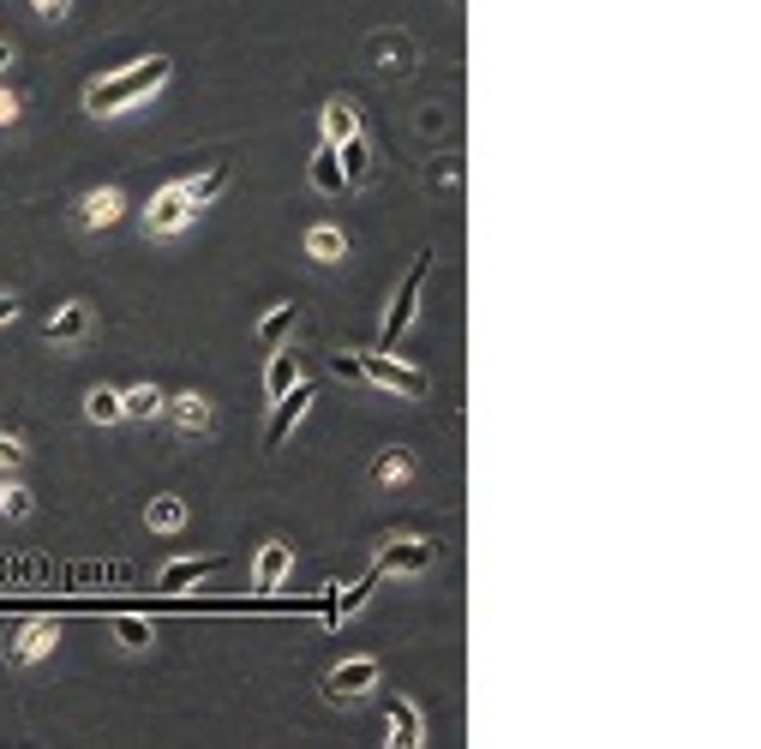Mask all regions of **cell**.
<instances>
[{"instance_id":"6da1fadb","label":"cell","mask_w":761,"mask_h":749,"mask_svg":"<svg viewBox=\"0 0 761 749\" xmlns=\"http://www.w3.org/2000/svg\"><path fill=\"white\" fill-rule=\"evenodd\" d=\"M174 60L169 55H150V60H132V67L108 72V79H96L91 91H84V114H120L132 103H145V96H157L162 84H169Z\"/></svg>"},{"instance_id":"7a4b0ae2","label":"cell","mask_w":761,"mask_h":749,"mask_svg":"<svg viewBox=\"0 0 761 749\" xmlns=\"http://www.w3.org/2000/svg\"><path fill=\"white\" fill-rule=\"evenodd\" d=\"M360 378H366V384H378V390H396V396H408V402H420L426 390H433V378H426L420 366L396 360L390 348H378V354H360Z\"/></svg>"},{"instance_id":"3957f363","label":"cell","mask_w":761,"mask_h":749,"mask_svg":"<svg viewBox=\"0 0 761 749\" xmlns=\"http://www.w3.org/2000/svg\"><path fill=\"white\" fill-rule=\"evenodd\" d=\"M433 258H438L433 246L414 252V264H408V276H402V288H396V307H390V319H384V336H378V348H396V336L414 324V312H420V288H426V276H433Z\"/></svg>"},{"instance_id":"277c9868","label":"cell","mask_w":761,"mask_h":749,"mask_svg":"<svg viewBox=\"0 0 761 749\" xmlns=\"http://www.w3.org/2000/svg\"><path fill=\"white\" fill-rule=\"evenodd\" d=\"M319 402V390L307 384V378H295V384L276 396V414H270V426H264V450H283L288 443V431H295L300 420H307V408Z\"/></svg>"},{"instance_id":"5b68a950","label":"cell","mask_w":761,"mask_h":749,"mask_svg":"<svg viewBox=\"0 0 761 749\" xmlns=\"http://www.w3.org/2000/svg\"><path fill=\"white\" fill-rule=\"evenodd\" d=\"M193 205H186V193H181V181L174 186H162L157 198H150V210H145V222H150V234H181L186 222H193Z\"/></svg>"},{"instance_id":"8992f818","label":"cell","mask_w":761,"mask_h":749,"mask_svg":"<svg viewBox=\"0 0 761 749\" xmlns=\"http://www.w3.org/2000/svg\"><path fill=\"white\" fill-rule=\"evenodd\" d=\"M433 557H438V540H402L378 552V569L384 576H420V569H433Z\"/></svg>"},{"instance_id":"52a82bcc","label":"cell","mask_w":761,"mask_h":749,"mask_svg":"<svg viewBox=\"0 0 761 749\" xmlns=\"http://www.w3.org/2000/svg\"><path fill=\"white\" fill-rule=\"evenodd\" d=\"M288 569H295V545H288V540H264L258 564H252V594H276L288 581Z\"/></svg>"},{"instance_id":"ba28073f","label":"cell","mask_w":761,"mask_h":749,"mask_svg":"<svg viewBox=\"0 0 761 749\" xmlns=\"http://www.w3.org/2000/svg\"><path fill=\"white\" fill-rule=\"evenodd\" d=\"M384 731H390V744H396V749H420V744H426V719H420V707H414L408 695H390V707H384Z\"/></svg>"},{"instance_id":"9c48e42d","label":"cell","mask_w":761,"mask_h":749,"mask_svg":"<svg viewBox=\"0 0 761 749\" xmlns=\"http://www.w3.org/2000/svg\"><path fill=\"white\" fill-rule=\"evenodd\" d=\"M372 683H378V659L366 654V659H348V666H336V671H330V678H324V690L336 695V702H354V695H360V690H372Z\"/></svg>"},{"instance_id":"30bf717a","label":"cell","mask_w":761,"mask_h":749,"mask_svg":"<svg viewBox=\"0 0 761 749\" xmlns=\"http://www.w3.org/2000/svg\"><path fill=\"white\" fill-rule=\"evenodd\" d=\"M55 642H60V624H55V618H31V624L19 630V642H12V666H31V659L55 654Z\"/></svg>"},{"instance_id":"8fae6325","label":"cell","mask_w":761,"mask_h":749,"mask_svg":"<svg viewBox=\"0 0 761 749\" xmlns=\"http://www.w3.org/2000/svg\"><path fill=\"white\" fill-rule=\"evenodd\" d=\"M217 569H222V557H217V552H210V557H174V564L157 576V588H162V594H181V588H193V581L217 576Z\"/></svg>"},{"instance_id":"7c38bea8","label":"cell","mask_w":761,"mask_h":749,"mask_svg":"<svg viewBox=\"0 0 761 749\" xmlns=\"http://www.w3.org/2000/svg\"><path fill=\"white\" fill-rule=\"evenodd\" d=\"M162 408L174 414V426H181L186 438H205V431H210V420H217V414H210V402L198 396V390H186V396H169Z\"/></svg>"},{"instance_id":"4fadbf2b","label":"cell","mask_w":761,"mask_h":749,"mask_svg":"<svg viewBox=\"0 0 761 749\" xmlns=\"http://www.w3.org/2000/svg\"><path fill=\"white\" fill-rule=\"evenodd\" d=\"M120 193H114V186H96V193H84L79 198V228H114L120 222Z\"/></svg>"},{"instance_id":"5bb4252c","label":"cell","mask_w":761,"mask_h":749,"mask_svg":"<svg viewBox=\"0 0 761 749\" xmlns=\"http://www.w3.org/2000/svg\"><path fill=\"white\" fill-rule=\"evenodd\" d=\"M336 162H342V181H348V186H366V181H372V145H366L360 132L336 145Z\"/></svg>"},{"instance_id":"9a60e30c","label":"cell","mask_w":761,"mask_h":749,"mask_svg":"<svg viewBox=\"0 0 761 749\" xmlns=\"http://www.w3.org/2000/svg\"><path fill=\"white\" fill-rule=\"evenodd\" d=\"M91 336V307L84 300H67V307L48 319V342H84Z\"/></svg>"},{"instance_id":"2e32d148","label":"cell","mask_w":761,"mask_h":749,"mask_svg":"<svg viewBox=\"0 0 761 749\" xmlns=\"http://www.w3.org/2000/svg\"><path fill=\"white\" fill-rule=\"evenodd\" d=\"M162 390L157 384H132V390H120V420H157L162 414Z\"/></svg>"},{"instance_id":"e0dca14e","label":"cell","mask_w":761,"mask_h":749,"mask_svg":"<svg viewBox=\"0 0 761 749\" xmlns=\"http://www.w3.org/2000/svg\"><path fill=\"white\" fill-rule=\"evenodd\" d=\"M222 186H228V162H210L205 174H193V181H181V193H186V205H193V210H205L210 198L222 193Z\"/></svg>"},{"instance_id":"ac0fdd59","label":"cell","mask_w":761,"mask_h":749,"mask_svg":"<svg viewBox=\"0 0 761 749\" xmlns=\"http://www.w3.org/2000/svg\"><path fill=\"white\" fill-rule=\"evenodd\" d=\"M312 186H319V193H342V162H336V145H330V138H319V150H312Z\"/></svg>"},{"instance_id":"d6986e66","label":"cell","mask_w":761,"mask_h":749,"mask_svg":"<svg viewBox=\"0 0 761 749\" xmlns=\"http://www.w3.org/2000/svg\"><path fill=\"white\" fill-rule=\"evenodd\" d=\"M295 324H300V307H270V312L258 319V348H283Z\"/></svg>"},{"instance_id":"ffe728a7","label":"cell","mask_w":761,"mask_h":749,"mask_svg":"<svg viewBox=\"0 0 761 749\" xmlns=\"http://www.w3.org/2000/svg\"><path fill=\"white\" fill-rule=\"evenodd\" d=\"M354 132H360V108H354L348 96H336V103L324 108V138L342 145V138H354Z\"/></svg>"},{"instance_id":"44dd1931","label":"cell","mask_w":761,"mask_h":749,"mask_svg":"<svg viewBox=\"0 0 761 749\" xmlns=\"http://www.w3.org/2000/svg\"><path fill=\"white\" fill-rule=\"evenodd\" d=\"M300 378V366H295V348H270V366H264V390H270V402L283 396L288 384Z\"/></svg>"},{"instance_id":"7402d4cb","label":"cell","mask_w":761,"mask_h":749,"mask_svg":"<svg viewBox=\"0 0 761 749\" xmlns=\"http://www.w3.org/2000/svg\"><path fill=\"white\" fill-rule=\"evenodd\" d=\"M145 522L157 528V534H174V528H186V498H150V510H145Z\"/></svg>"},{"instance_id":"603a6c76","label":"cell","mask_w":761,"mask_h":749,"mask_svg":"<svg viewBox=\"0 0 761 749\" xmlns=\"http://www.w3.org/2000/svg\"><path fill=\"white\" fill-rule=\"evenodd\" d=\"M84 420H91V426H114V420H120V390L96 384L91 396H84Z\"/></svg>"},{"instance_id":"cb8c5ba5","label":"cell","mask_w":761,"mask_h":749,"mask_svg":"<svg viewBox=\"0 0 761 749\" xmlns=\"http://www.w3.org/2000/svg\"><path fill=\"white\" fill-rule=\"evenodd\" d=\"M408 474H414V456H408V450H384V456L372 462V480H378V486H402Z\"/></svg>"},{"instance_id":"d4e9b609","label":"cell","mask_w":761,"mask_h":749,"mask_svg":"<svg viewBox=\"0 0 761 749\" xmlns=\"http://www.w3.org/2000/svg\"><path fill=\"white\" fill-rule=\"evenodd\" d=\"M307 252H312V258H319V264H336L342 258V252H348V240H342V228H312V234H307Z\"/></svg>"},{"instance_id":"484cf974","label":"cell","mask_w":761,"mask_h":749,"mask_svg":"<svg viewBox=\"0 0 761 749\" xmlns=\"http://www.w3.org/2000/svg\"><path fill=\"white\" fill-rule=\"evenodd\" d=\"M114 636H120L126 647H150V642H157V630H150V618L120 612V618H114Z\"/></svg>"},{"instance_id":"4316f807","label":"cell","mask_w":761,"mask_h":749,"mask_svg":"<svg viewBox=\"0 0 761 749\" xmlns=\"http://www.w3.org/2000/svg\"><path fill=\"white\" fill-rule=\"evenodd\" d=\"M0 516H31V492H24V486H0Z\"/></svg>"},{"instance_id":"83f0119b","label":"cell","mask_w":761,"mask_h":749,"mask_svg":"<svg viewBox=\"0 0 761 749\" xmlns=\"http://www.w3.org/2000/svg\"><path fill=\"white\" fill-rule=\"evenodd\" d=\"M31 7H36V19L60 24V19H67V12H72V0H31Z\"/></svg>"},{"instance_id":"f1b7e54d","label":"cell","mask_w":761,"mask_h":749,"mask_svg":"<svg viewBox=\"0 0 761 749\" xmlns=\"http://www.w3.org/2000/svg\"><path fill=\"white\" fill-rule=\"evenodd\" d=\"M19 462H24V443L12 431H0V468H19Z\"/></svg>"},{"instance_id":"f546056e","label":"cell","mask_w":761,"mask_h":749,"mask_svg":"<svg viewBox=\"0 0 761 749\" xmlns=\"http://www.w3.org/2000/svg\"><path fill=\"white\" fill-rule=\"evenodd\" d=\"M330 366H336V378H360V354H336Z\"/></svg>"},{"instance_id":"4dcf8cb0","label":"cell","mask_w":761,"mask_h":749,"mask_svg":"<svg viewBox=\"0 0 761 749\" xmlns=\"http://www.w3.org/2000/svg\"><path fill=\"white\" fill-rule=\"evenodd\" d=\"M12 120H19V96L0 91V126H12Z\"/></svg>"},{"instance_id":"1f68e13d","label":"cell","mask_w":761,"mask_h":749,"mask_svg":"<svg viewBox=\"0 0 761 749\" xmlns=\"http://www.w3.org/2000/svg\"><path fill=\"white\" fill-rule=\"evenodd\" d=\"M12 319H19V300H12V295H0V324H12Z\"/></svg>"},{"instance_id":"d6a6232c","label":"cell","mask_w":761,"mask_h":749,"mask_svg":"<svg viewBox=\"0 0 761 749\" xmlns=\"http://www.w3.org/2000/svg\"><path fill=\"white\" fill-rule=\"evenodd\" d=\"M7 67H12V48H7V43H0V72H7Z\"/></svg>"}]
</instances>
